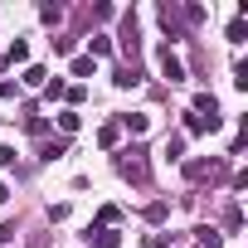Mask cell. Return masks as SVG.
I'll return each mask as SVG.
<instances>
[{
  "label": "cell",
  "mask_w": 248,
  "mask_h": 248,
  "mask_svg": "<svg viewBox=\"0 0 248 248\" xmlns=\"http://www.w3.org/2000/svg\"><path fill=\"white\" fill-rule=\"evenodd\" d=\"M63 151H68V141H63V137H59V141H44V151H39V156H44V161H59V156H63Z\"/></svg>",
  "instance_id": "e0dca14e"
},
{
  "label": "cell",
  "mask_w": 248,
  "mask_h": 248,
  "mask_svg": "<svg viewBox=\"0 0 248 248\" xmlns=\"http://www.w3.org/2000/svg\"><path fill=\"white\" fill-rule=\"evenodd\" d=\"M10 93H15V83H10V78H0V97H10Z\"/></svg>",
  "instance_id": "484cf974"
},
{
  "label": "cell",
  "mask_w": 248,
  "mask_h": 248,
  "mask_svg": "<svg viewBox=\"0 0 248 248\" xmlns=\"http://www.w3.org/2000/svg\"><path fill=\"white\" fill-rule=\"evenodd\" d=\"M161 156H170V161H185V137L175 132V137H166V151Z\"/></svg>",
  "instance_id": "4fadbf2b"
},
{
  "label": "cell",
  "mask_w": 248,
  "mask_h": 248,
  "mask_svg": "<svg viewBox=\"0 0 248 248\" xmlns=\"http://www.w3.org/2000/svg\"><path fill=\"white\" fill-rule=\"evenodd\" d=\"M229 39H233V44H243V39H248V25H243V20H233V25H229Z\"/></svg>",
  "instance_id": "7402d4cb"
},
{
  "label": "cell",
  "mask_w": 248,
  "mask_h": 248,
  "mask_svg": "<svg viewBox=\"0 0 248 248\" xmlns=\"http://www.w3.org/2000/svg\"><path fill=\"white\" fill-rule=\"evenodd\" d=\"M88 49H93L88 59H107V54H112V39H107V34H93V39H88Z\"/></svg>",
  "instance_id": "8fae6325"
},
{
  "label": "cell",
  "mask_w": 248,
  "mask_h": 248,
  "mask_svg": "<svg viewBox=\"0 0 248 248\" xmlns=\"http://www.w3.org/2000/svg\"><path fill=\"white\" fill-rule=\"evenodd\" d=\"M44 83H49V73H44L39 63H30V68H25V88H44Z\"/></svg>",
  "instance_id": "9a60e30c"
},
{
  "label": "cell",
  "mask_w": 248,
  "mask_h": 248,
  "mask_svg": "<svg viewBox=\"0 0 248 248\" xmlns=\"http://www.w3.org/2000/svg\"><path fill=\"white\" fill-rule=\"evenodd\" d=\"M5 63H30V44H25V39H15V44L5 49Z\"/></svg>",
  "instance_id": "7c38bea8"
},
{
  "label": "cell",
  "mask_w": 248,
  "mask_h": 248,
  "mask_svg": "<svg viewBox=\"0 0 248 248\" xmlns=\"http://www.w3.org/2000/svg\"><path fill=\"white\" fill-rule=\"evenodd\" d=\"M63 93H68V83H63V78H49V83H44V97H49V102H54V97H63Z\"/></svg>",
  "instance_id": "d6986e66"
},
{
  "label": "cell",
  "mask_w": 248,
  "mask_h": 248,
  "mask_svg": "<svg viewBox=\"0 0 248 248\" xmlns=\"http://www.w3.org/2000/svg\"><path fill=\"white\" fill-rule=\"evenodd\" d=\"M117 175L122 180H132V185H146V156L137 151V146H127V151H117Z\"/></svg>",
  "instance_id": "6da1fadb"
},
{
  "label": "cell",
  "mask_w": 248,
  "mask_h": 248,
  "mask_svg": "<svg viewBox=\"0 0 248 248\" xmlns=\"http://www.w3.org/2000/svg\"><path fill=\"white\" fill-rule=\"evenodd\" d=\"M5 200H10V185H5V180H0V204H5Z\"/></svg>",
  "instance_id": "4316f807"
},
{
  "label": "cell",
  "mask_w": 248,
  "mask_h": 248,
  "mask_svg": "<svg viewBox=\"0 0 248 248\" xmlns=\"http://www.w3.org/2000/svg\"><path fill=\"white\" fill-rule=\"evenodd\" d=\"M117 127H122V132H132V137H141V132L151 127V117H146V112H127V117L117 122Z\"/></svg>",
  "instance_id": "5b68a950"
},
{
  "label": "cell",
  "mask_w": 248,
  "mask_h": 248,
  "mask_svg": "<svg viewBox=\"0 0 248 248\" xmlns=\"http://www.w3.org/2000/svg\"><path fill=\"white\" fill-rule=\"evenodd\" d=\"M88 73H93V59H88V54H83V59H73V78H88Z\"/></svg>",
  "instance_id": "603a6c76"
},
{
  "label": "cell",
  "mask_w": 248,
  "mask_h": 248,
  "mask_svg": "<svg viewBox=\"0 0 248 248\" xmlns=\"http://www.w3.org/2000/svg\"><path fill=\"white\" fill-rule=\"evenodd\" d=\"M39 20H44V25H59V20H63V5H39Z\"/></svg>",
  "instance_id": "ac0fdd59"
},
{
  "label": "cell",
  "mask_w": 248,
  "mask_h": 248,
  "mask_svg": "<svg viewBox=\"0 0 248 248\" xmlns=\"http://www.w3.org/2000/svg\"><path fill=\"white\" fill-rule=\"evenodd\" d=\"M185 175L190 180H219L224 175V161H185Z\"/></svg>",
  "instance_id": "3957f363"
},
{
  "label": "cell",
  "mask_w": 248,
  "mask_h": 248,
  "mask_svg": "<svg viewBox=\"0 0 248 248\" xmlns=\"http://www.w3.org/2000/svg\"><path fill=\"white\" fill-rule=\"evenodd\" d=\"M25 127H30V132H34V137H44V132H49V122H44V117H39V112H30V117H25Z\"/></svg>",
  "instance_id": "ffe728a7"
},
{
  "label": "cell",
  "mask_w": 248,
  "mask_h": 248,
  "mask_svg": "<svg viewBox=\"0 0 248 248\" xmlns=\"http://www.w3.org/2000/svg\"><path fill=\"white\" fill-rule=\"evenodd\" d=\"M63 97H68V107H73V112H78V102H83V97H88V88H83V83H73V88H68V93H63Z\"/></svg>",
  "instance_id": "44dd1931"
},
{
  "label": "cell",
  "mask_w": 248,
  "mask_h": 248,
  "mask_svg": "<svg viewBox=\"0 0 248 248\" xmlns=\"http://www.w3.org/2000/svg\"><path fill=\"white\" fill-rule=\"evenodd\" d=\"M88 238H93L88 248H117V243H122V233H117V229H88Z\"/></svg>",
  "instance_id": "8992f818"
},
{
  "label": "cell",
  "mask_w": 248,
  "mask_h": 248,
  "mask_svg": "<svg viewBox=\"0 0 248 248\" xmlns=\"http://www.w3.org/2000/svg\"><path fill=\"white\" fill-rule=\"evenodd\" d=\"M161 25H166L170 39H175V34H180V10H175V5H161Z\"/></svg>",
  "instance_id": "30bf717a"
},
{
  "label": "cell",
  "mask_w": 248,
  "mask_h": 248,
  "mask_svg": "<svg viewBox=\"0 0 248 248\" xmlns=\"http://www.w3.org/2000/svg\"><path fill=\"white\" fill-rule=\"evenodd\" d=\"M0 166H15V151L10 146H0Z\"/></svg>",
  "instance_id": "d4e9b609"
},
{
  "label": "cell",
  "mask_w": 248,
  "mask_h": 248,
  "mask_svg": "<svg viewBox=\"0 0 248 248\" xmlns=\"http://www.w3.org/2000/svg\"><path fill=\"white\" fill-rule=\"evenodd\" d=\"M185 20L190 25H204V5H185Z\"/></svg>",
  "instance_id": "cb8c5ba5"
},
{
  "label": "cell",
  "mask_w": 248,
  "mask_h": 248,
  "mask_svg": "<svg viewBox=\"0 0 248 248\" xmlns=\"http://www.w3.org/2000/svg\"><path fill=\"white\" fill-rule=\"evenodd\" d=\"M195 117H204V122H219V97L214 93H195V107H190Z\"/></svg>",
  "instance_id": "277c9868"
},
{
  "label": "cell",
  "mask_w": 248,
  "mask_h": 248,
  "mask_svg": "<svg viewBox=\"0 0 248 248\" xmlns=\"http://www.w3.org/2000/svg\"><path fill=\"white\" fill-rule=\"evenodd\" d=\"M195 238H200V248H224V233L219 229H195Z\"/></svg>",
  "instance_id": "5bb4252c"
},
{
  "label": "cell",
  "mask_w": 248,
  "mask_h": 248,
  "mask_svg": "<svg viewBox=\"0 0 248 248\" xmlns=\"http://www.w3.org/2000/svg\"><path fill=\"white\" fill-rule=\"evenodd\" d=\"M161 78H170V83H185V63H180V54L166 44L161 49Z\"/></svg>",
  "instance_id": "7a4b0ae2"
},
{
  "label": "cell",
  "mask_w": 248,
  "mask_h": 248,
  "mask_svg": "<svg viewBox=\"0 0 248 248\" xmlns=\"http://www.w3.org/2000/svg\"><path fill=\"white\" fill-rule=\"evenodd\" d=\"M78 127H83V117H78L73 107H63V112H59V132H63V137H73Z\"/></svg>",
  "instance_id": "9c48e42d"
},
{
  "label": "cell",
  "mask_w": 248,
  "mask_h": 248,
  "mask_svg": "<svg viewBox=\"0 0 248 248\" xmlns=\"http://www.w3.org/2000/svg\"><path fill=\"white\" fill-rule=\"evenodd\" d=\"M117 141H122V127H117V122H102V127H97V146L117 151Z\"/></svg>",
  "instance_id": "52a82bcc"
},
{
  "label": "cell",
  "mask_w": 248,
  "mask_h": 248,
  "mask_svg": "<svg viewBox=\"0 0 248 248\" xmlns=\"http://www.w3.org/2000/svg\"><path fill=\"white\" fill-rule=\"evenodd\" d=\"M112 83H117V88H137V83H141V73H137V68H117V78H112Z\"/></svg>",
  "instance_id": "2e32d148"
},
{
  "label": "cell",
  "mask_w": 248,
  "mask_h": 248,
  "mask_svg": "<svg viewBox=\"0 0 248 248\" xmlns=\"http://www.w3.org/2000/svg\"><path fill=\"white\" fill-rule=\"evenodd\" d=\"M219 122H204V117H195V112H185V137H200V132H214Z\"/></svg>",
  "instance_id": "ba28073f"
}]
</instances>
